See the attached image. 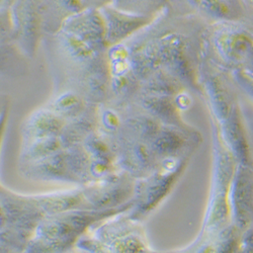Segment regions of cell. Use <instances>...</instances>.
<instances>
[{
    "label": "cell",
    "instance_id": "obj_9",
    "mask_svg": "<svg viewBox=\"0 0 253 253\" xmlns=\"http://www.w3.org/2000/svg\"><path fill=\"white\" fill-rule=\"evenodd\" d=\"M66 121L56 115L50 109L42 108L31 113L20 126L23 142L58 137Z\"/></svg>",
    "mask_w": 253,
    "mask_h": 253
},
{
    "label": "cell",
    "instance_id": "obj_7",
    "mask_svg": "<svg viewBox=\"0 0 253 253\" xmlns=\"http://www.w3.org/2000/svg\"><path fill=\"white\" fill-rule=\"evenodd\" d=\"M19 173L32 181L73 183L64 149L41 160L19 165Z\"/></svg>",
    "mask_w": 253,
    "mask_h": 253
},
{
    "label": "cell",
    "instance_id": "obj_23",
    "mask_svg": "<svg viewBox=\"0 0 253 253\" xmlns=\"http://www.w3.org/2000/svg\"><path fill=\"white\" fill-rule=\"evenodd\" d=\"M251 1H252V2H253V0H251Z\"/></svg>",
    "mask_w": 253,
    "mask_h": 253
},
{
    "label": "cell",
    "instance_id": "obj_4",
    "mask_svg": "<svg viewBox=\"0 0 253 253\" xmlns=\"http://www.w3.org/2000/svg\"><path fill=\"white\" fill-rule=\"evenodd\" d=\"M0 203L4 211L5 226L27 232L32 235L44 217L38 207L27 196L14 194L5 188L0 193Z\"/></svg>",
    "mask_w": 253,
    "mask_h": 253
},
{
    "label": "cell",
    "instance_id": "obj_6",
    "mask_svg": "<svg viewBox=\"0 0 253 253\" xmlns=\"http://www.w3.org/2000/svg\"><path fill=\"white\" fill-rule=\"evenodd\" d=\"M215 44L219 53L231 62H245L253 58V35L241 27L223 25L216 31Z\"/></svg>",
    "mask_w": 253,
    "mask_h": 253
},
{
    "label": "cell",
    "instance_id": "obj_13",
    "mask_svg": "<svg viewBox=\"0 0 253 253\" xmlns=\"http://www.w3.org/2000/svg\"><path fill=\"white\" fill-rule=\"evenodd\" d=\"M63 149L58 137H49L23 142L18 164L24 165L46 158Z\"/></svg>",
    "mask_w": 253,
    "mask_h": 253
},
{
    "label": "cell",
    "instance_id": "obj_21",
    "mask_svg": "<svg viewBox=\"0 0 253 253\" xmlns=\"http://www.w3.org/2000/svg\"><path fill=\"white\" fill-rule=\"evenodd\" d=\"M13 0H0V8L1 7H10Z\"/></svg>",
    "mask_w": 253,
    "mask_h": 253
},
{
    "label": "cell",
    "instance_id": "obj_2",
    "mask_svg": "<svg viewBox=\"0 0 253 253\" xmlns=\"http://www.w3.org/2000/svg\"><path fill=\"white\" fill-rule=\"evenodd\" d=\"M9 9L12 42L20 53L31 59L44 37L40 0H13Z\"/></svg>",
    "mask_w": 253,
    "mask_h": 253
},
{
    "label": "cell",
    "instance_id": "obj_16",
    "mask_svg": "<svg viewBox=\"0 0 253 253\" xmlns=\"http://www.w3.org/2000/svg\"><path fill=\"white\" fill-rule=\"evenodd\" d=\"M26 58L13 42L0 43V75L14 73Z\"/></svg>",
    "mask_w": 253,
    "mask_h": 253
},
{
    "label": "cell",
    "instance_id": "obj_22",
    "mask_svg": "<svg viewBox=\"0 0 253 253\" xmlns=\"http://www.w3.org/2000/svg\"><path fill=\"white\" fill-rule=\"evenodd\" d=\"M7 105V100H6V98L4 97H2L1 95H0V112L2 111V109L4 108V107H6Z\"/></svg>",
    "mask_w": 253,
    "mask_h": 253
},
{
    "label": "cell",
    "instance_id": "obj_14",
    "mask_svg": "<svg viewBox=\"0 0 253 253\" xmlns=\"http://www.w3.org/2000/svg\"><path fill=\"white\" fill-rule=\"evenodd\" d=\"M66 160L68 170L73 183L83 185L89 182V164L90 157L82 144H78L67 149Z\"/></svg>",
    "mask_w": 253,
    "mask_h": 253
},
{
    "label": "cell",
    "instance_id": "obj_18",
    "mask_svg": "<svg viewBox=\"0 0 253 253\" xmlns=\"http://www.w3.org/2000/svg\"><path fill=\"white\" fill-rule=\"evenodd\" d=\"M7 117H8V105L4 107L2 111L0 112V147H1L2 139L4 136V131L6 128V123H7ZM4 187L0 184V193L2 192V189Z\"/></svg>",
    "mask_w": 253,
    "mask_h": 253
},
{
    "label": "cell",
    "instance_id": "obj_3",
    "mask_svg": "<svg viewBox=\"0 0 253 253\" xmlns=\"http://www.w3.org/2000/svg\"><path fill=\"white\" fill-rule=\"evenodd\" d=\"M61 29L68 31L88 44L97 53L109 47L102 14L99 8L86 7L68 17Z\"/></svg>",
    "mask_w": 253,
    "mask_h": 253
},
{
    "label": "cell",
    "instance_id": "obj_12",
    "mask_svg": "<svg viewBox=\"0 0 253 253\" xmlns=\"http://www.w3.org/2000/svg\"><path fill=\"white\" fill-rule=\"evenodd\" d=\"M87 102L82 95L71 89H62L47 105L63 120L70 121L80 116L88 107Z\"/></svg>",
    "mask_w": 253,
    "mask_h": 253
},
{
    "label": "cell",
    "instance_id": "obj_10",
    "mask_svg": "<svg viewBox=\"0 0 253 253\" xmlns=\"http://www.w3.org/2000/svg\"><path fill=\"white\" fill-rule=\"evenodd\" d=\"M44 36L56 34L71 15L86 8L82 0H40Z\"/></svg>",
    "mask_w": 253,
    "mask_h": 253
},
{
    "label": "cell",
    "instance_id": "obj_20",
    "mask_svg": "<svg viewBox=\"0 0 253 253\" xmlns=\"http://www.w3.org/2000/svg\"><path fill=\"white\" fill-rule=\"evenodd\" d=\"M5 226V215L1 203H0V227Z\"/></svg>",
    "mask_w": 253,
    "mask_h": 253
},
{
    "label": "cell",
    "instance_id": "obj_5",
    "mask_svg": "<svg viewBox=\"0 0 253 253\" xmlns=\"http://www.w3.org/2000/svg\"><path fill=\"white\" fill-rule=\"evenodd\" d=\"M99 10L104 20L109 47L120 44L125 39L151 23L154 18L150 15L122 10L111 3L102 5Z\"/></svg>",
    "mask_w": 253,
    "mask_h": 253
},
{
    "label": "cell",
    "instance_id": "obj_17",
    "mask_svg": "<svg viewBox=\"0 0 253 253\" xmlns=\"http://www.w3.org/2000/svg\"><path fill=\"white\" fill-rule=\"evenodd\" d=\"M12 42V25L9 7L0 8V43Z\"/></svg>",
    "mask_w": 253,
    "mask_h": 253
},
{
    "label": "cell",
    "instance_id": "obj_11",
    "mask_svg": "<svg viewBox=\"0 0 253 253\" xmlns=\"http://www.w3.org/2000/svg\"><path fill=\"white\" fill-rule=\"evenodd\" d=\"M89 107L90 104H88L87 109L80 116L65 123L58 136L63 149H67L69 147L82 144L84 139L94 131L96 124V112Z\"/></svg>",
    "mask_w": 253,
    "mask_h": 253
},
{
    "label": "cell",
    "instance_id": "obj_19",
    "mask_svg": "<svg viewBox=\"0 0 253 253\" xmlns=\"http://www.w3.org/2000/svg\"><path fill=\"white\" fill-rule=\"evenodd\" d=\"M85 7H96L99 8L102 5L110 3L112 0H82Z\"/></svg>",
    "mask_w": 253,
    "mask_h": 253
},
{
    "label": "cell",
    "instance_id": "obj_15",
    "mask_svg": "<svg viewBox=\"0 0 253 253\" xmlns=\"http://www.w3.org/2000/svg\"><path fill=\"white\" fill-rule=\"evenodd\" d=\"M166 2L167 0H112L110 3L125 11L155 16Z\"/></svg>",
    "mask_w": 253,
    "mask_h": 253
},
{
    "label": "cell",
    "instance_id": "obj_1",
    "mask_svg": "<svg viewBox=\"0 0 253 253\" xmlns=\"http://www.w3.org/2000/svg\"><path fill=\"white\" fill-rule=\"evenodd\" d=\"M115 213L113 209H76L44 216L36 227L25 252H65L97 222Z\"/></svg>",
    "mask_w": 253,
    "mask_h": 253
},
{
    "label": "cell",
    "instance_id": "obj_8",
    "mask_svg": "<svg viewBox=\"0 0 253 253\" xmlns=\"http://www.w3.org/2000/svg\"><path fill=\"white\" fill-rule=\"evenodd\" d=\"M44 216L68 212L76 209H89L84 198L82 187L65 189L54 193L27 196Z\"/></svg>",
    "mask_w": 253,
    "mask_h": 253
}]
</instances>
